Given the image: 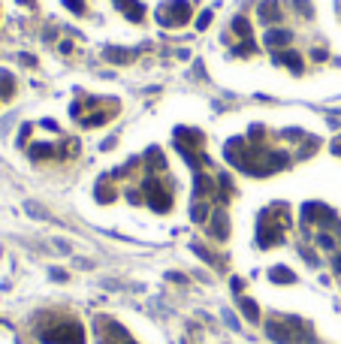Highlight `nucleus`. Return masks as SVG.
Listing matches in <instances>:
<instances>
[{
  "label": "nucleus",
  "mask_w": 341,
  "mask_h": 344,
  "mask_svg": "<svg viewBox=\"0 0 341 344\" xmlns=\"http://www.w3.org/2000/svg\"><path fill=\"white\" fill-rule=\"evenodd\" d=\"M187 15H190V6H187L184 0H172V3H169V12H166V9L160 12L163 24H184Z\"/></svg>",
  "instance_id": "obj_2"
},
{
  "label": "nucleus",
  "mask_w": 341,
  "mask_h": 344,
  "mask_svg": "<svg viewBox=\"0 0 341 344\" xmlns=\"http://www.w3.org/2000/svg\"><path fill=\"white\" fill-rule=\"evenodd\" d=\"M193 184H196V193L202 196V193H209V187H212V178H206V175L199 172V175L193 178Z\"/></svg>",
  "instance_id": "obj_15"
},
{
  "label": "nucleus",
  "mask_w": 341,
  "mask_h": 344,
  "mask_svg": "<svg viewBox=\"0 0 341 344\" xmlns=\"http://www.w3.org/2000/svg\"><path fill=\"white\" fill-rule=\"evenodd\" d=\"M287 160H290V157H287V154H284V151H275V154H272V157H269V163H272V166H275V169H281V166H287Z\"/></svg>",
  "instance_id": "obj_18"
},
{
  "label": "nucleus",
  "mask_w": 341,
  "mask_h": 344,
  "mask_svg": "<svg viewBox=\"0 0 341 344\" xmlns=\"http://www.w3.org/2000/svg\"><path fill=\"white\" fill-rule=\"evenodd\" d=\"M281 60H284V63H287V66H290L293 73H302V60H299V54H293V51H287V54H284Z\"/></svg>",
  "instance_id": "obj_13"
},
{
  "label": "nucleus",
  "mask_w": 341,
  "mask_h": 344,
  "mask_svg": "<svg viewBox=\"0 0 341 344\" xmlns=\"http://www.w3.org/2000/svg\"><path fill=\"white\" fill-rule=\"evenodd\" d=\"M317 242H320V248H326V251H332V248H335L332 236H326V233H323V236H317Z\"/></svg>",
  "instance_id": "obj_21"
},
{
  "label": "nucleus",
  "mask_w": 341,
  "mask_h": 344,
  "mask_svg": "<svg viewBox=\"0 0 341 344\" xmlns=\"http://www.w3.org/2000/svg\"><path fill=\"white\" fill-rule=\"evenodd\" d=\"M42 341L45 344H82L85 335H82V326H79V323H63V326H57V329L42 332Z\"/></svg>",
  "instance_id": "obj_1"
},
{
  "label": "nucleus",
  "mask_w": 341,
  "mask_h": 344,
  "mask_svg": "<svg viewBox=\"0 0 341 344\" xmlns=\"http://www.w3.org/2000/svg\"><path fill=\"white\" fill-rule=\"evenodd\" d=\"M212 233H215L218 239H227V236H230V221H227V215H224V212H215V221H212Z\"/></svg>",
  "instance_id": "obj_5"
},
{
  "label": "nucleus",
  "mask_w": 341,
  "mask_h": 344,
  "mask_svg": "<svg viewBox=\"0 0 341 344\" xmlns=\"http://www.w3.org/2000/svg\"><path fill=\"white\" fill-rule=\"evenodd\" d=\"M302 212H305L308 221H317V224H332V221H335L332 209H326V205H320V202H308Z\"/></svg>",
  "instance_id": "obj_4"
},
{
  "label": "nucleus",
  "mask_w": 341,
  "mask_h": 344,
  "mask_svg": "<svg viewBox=\"0 0 341 344\" xmlns=\"http://www.w3.org/2000/svg\"><path fill=\"white\" fill-rule=\"evenodd\" d=\"M103 121H106V115H100V112H97V115H88V118H85V124H88V127H94V124H103Z\"/></svg>",
  "instance_id": "obj_23"
},
{
  "label": "nucleus",
  "mask_w": 341,
  "mask_h": 344,
  "mask_svg": "<svg viewBox=\"0 0 341 344\" xmlns=\"http://www.w3.org/2000/svg\"><path fill=\"white\" fill-rule=\"evenodd\" d=\"M63 6L73 9V12H82V9H85V0H63Z\"/></svg>",
  "instance_id": "obj_22"
},
{
  "label": "nucleus",
  "mask_w": 341,
  "mask_h": 344,
  "mask_svg": "<svg viewBox=\"0 0 341 344\" xmlns=\"http://www.w3.org/2000/svg\"><path fill=\"white\" fill-rule=\"evenodd\" d=\"M269 275H272V281H275V284H293V281H296V275H293L290 269H284V266H275Z\"/></svg>",
  "instance_id": "obj_8"
},
{
  "label": "nucleus",
  "mask_w": 341,
  "mask_h": 344,
  "mask_svg": "<svg viewBox=\"0 0 341 344\" xmlns=\"http://www.w3.org/2000/svg\"><path fill=\"white\" fill-rule=\"evenodd\" d=\"M266 332H269V338H275V341H281V344H287L290 341V335L278 326V323H266Z\"/></svg>",
  "instance_id": "obj_11"
},
{
  "label": "nucleus",
  "mask_w": 341,
  "mask_h": 344,
  "mask_svg": "<svg viewBox=\"0 0 341 344\" xmlns=\"http://www.w3.org/2000/svg\"><path fill=\"white\" fill-rule=\"evenodd\" d=\"M209 24H212V12H209V9H206V12H202V15H199V21H196V27H199V30H206V27H209Z\"/></svg>",
  "instance_id": "obj_19"
},
{
  "label": "nucleus",
  "mask_w": 341,
  "mask_h": 344,
  "mask_svg": "<svg viewBox=\"0 0 341 344\" xmlns=\"http://www.w3.org/2000/svg\"><path fill=\"white\" fill-rule=\"evenodd\" d=\"M12 91H15L12 76H9V73H0V94H3V97H12Z\"/></svg>",
  "instance_id": "obj_12"
},
{
  "label": "nucleus",
  "mask_w": 341,
  "mask_h": 344,
  "mask_svg": "<svg viewBox=\"0 0 341 344\" xmlns=\"http://www.w3.org/2000/svg\"><path fill=\"white\" fill-rule=\"evenodd\" d=\"M106 57H109V60H115V63H124L130 54H127V51H118V48H106Z\"/></svg>",
  "instance_id": "obj_17"
},
{
  "label": "nucleus",
  "mask_w": 341,
  "mask_h": 344,
  "mask_svg": "<svg viewBox=\"0 0 341 344\" xmlns=\"http://www.w3.org/2000/svg\"><path fill=\"white\" fill-rule=\"evenodd\" d=\"M335 272H341V257H335Z\"/></svg>",
  "instance_id": "obj_26"
},
{
  "label": "nucleus",
  "mask_w": 341,
  "mask_h": 344,
  "mask_svg": "<svg viewBox=\"0 0 341 344\" xmlns=\"http://www.w3.org/2000/svg\"><path fill=\"white\" fill-rule=\"evenodd\" d=\"M112 196H115V193H112L109 187H103V190H100V202H112Z\"/></svg>",
  "instance_id": "obj_24"
},
{
  "label": "nucleus",
  "mask_w": 341,
  "mask_h": 344,
  "mask_svg": "<svg viewBox=\"0 0 341 344\" xmlns=\"http://www.w3.org/2000/svg\"><path fill=\"white\" fill-rule=\"evenodd\" d=\"M290 42V30H269L266 33V45H287Z\"/></svg>",
  "instance_id": "obj_9"
},
{
  "label": "nucleus",
  "mask_w": 341,
  "mask_h": 344,
  "mask_svg": "<svg viewBox=\"0 0 341 344\" xmlns=\"http://www.w3.org/2000/svg\"><path fill=\"white\" fill-rule=\"evenodd\" d=\"M206 215H209V205H206V202H196V205L190 209V218H193L196 224H202V221H206Z\"/></svg>",
  "instance_id": "obj_14"
},
{
  "label": "nucleus",
  "mask_w": 341,
  "mask_h": 344,
  "mask_svg": "<svg viewBox=\"0 0 341 344\" xmlns=\"http://www.w3.org/2000/svg\"><path fill=\"white\" fill-rule=\"evenodd\" d=\"M51 278H54V281H66V272H60V269H51Z\"/></svg>",
  "instance_id": "obj_25"
},
{
  "label": "nucleus",
  "mask_w": 341,
  "mask_h": 344,
  "mask_svg": "<svg viewBox=\"0 0 341 344\" xmlns=\"http://www.w3.org/2000/svg\"><path fill=\"white\" fill-rule=\"evenodd\" d=\"M239 305H242V311H245V317H248L251 323H257V320H260V308H257V302H254V299H242Z\"/></svg>",
  "instance_id": "obj_10"
},
{
  "label": "nucleus",
  "mask_w": 341,
  "mask_h": 344,
  "mask_svg": "<svg viewBox=\"0 0 341 344\" xmlns=\"http://www.w3.org/2000/svg\"><path fill=\"white\" fill-rule=\"evenodd\" d=\"M30 154H33V157H45V154H51V148H48V145H33Z\"/></svg>",
  "instance_id": "obj_20"
},
{
  "label": "nucleus",
  "mask_w": 341,
  "mask_h": 344,
  "mask_svg": "<svg viewBox=\"0 0 341 344\" xmlns=\"http://www.w3.org/2000/svg\"><path fill=\"white\" fill-rule=\"evenodd\" d=\"M260 15L266 21H281V12H278V0H263L260 3Z\"/></svg>",
  "instance_id": "obj_6"
},
{
  "label": "nucleus",
  "mask_w": 341,
  "mask_h": 344,
  "mask_svg": "<svg viewBox=\"0 0 341 344\" xmlns=\"http://www.w3.org/2000/svg\"><path fill=\"white\" fill-rule=\"evenodd\" d=\"M115 3H118L124 12H127V18H130V21H139V18H142V12H145V9H142L136 0H115Z\"/></svg>",
  "instance_id": "obj_7"
},
{
  "label": "nucleus",
  "mask_w": 341,
  "mask_h": 344,
  "mask_svg": "<svg viewBox=\"0 0 341 344\" xmlns=\"http://www.w3.org/2000/svg\"><path fill=\"white\" fill-rule=\"evenodd\" d=\"M233 30H236V33H242V36H248V33H251V24H248V21L239 15V18L233 21Z\"/></svg>",
  "instance_id": "obj_16"
},
{
  "label": "nucleus",
  "mask_w": 341,
  "mask_h": 344,
  "mask_svg": "<svg viewBox=\"0 0 341 344\" xmlns=\"http://www.w3.org/2000/svg\"><path fill=\"white\" fill-rule=\"evenodd\" d=\"M148 202L157 209V212H166L169 205H172V199H169V193L160 187V184H154V181H148Z\"/></svg>",
  "instance_id": "obj_3"
}]
</instances>
